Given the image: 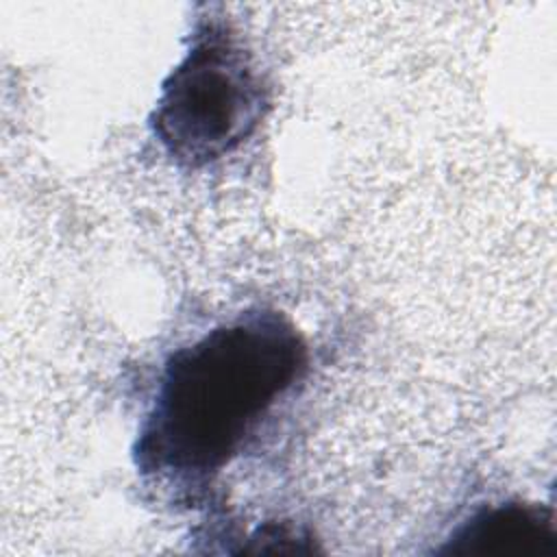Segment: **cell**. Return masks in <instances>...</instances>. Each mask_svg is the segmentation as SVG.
<instances>
[{
	"instance_id": "2",
	"label": "cell",
	"mask_w": 557,
	"mask_h": 557,
	"mask_svg": "<svg viewBox=\"0 0 557 557\" xmlns=\"http://www.w3.org/2000/svg\"><path fill=\"white\" fill-rule=\"evenodd\" d=\"M265 109L268 85L244 37L220 17H202L161 85L150 126L178 165L202 168L239 148Z\"/></svg>"
},
{
	"instance_id": "3",
	"label": "cell",
	"mask_w": 557,
	"mask_h": 557,
	"mask_svg": "<svg viewBox=\"0 0 557 557\" xmlns=\"http://www.w3.org/2000/svg\"><path fill=\"white\" fill-rule=\"evenodd\" d=\"M440 553L453 557H557L553 511L520 500L483 507L450 533Z\"/></svg>"
},
{
	"instance_id": "1",
	"label": "cell",
	"mask_w": 557,
	"mask_h": 557,
	"mask_svg": "<svg viewBox=\"0 0 557 557\" xmlns=\"http://www.w3.org/2000/svg\"><path fill=\"white\" fill-rule=\"evenodd\" d=\"M307 361L302 335L274 309L246 311L176 348L139 429L137 468L178 481L211 476L242 453Z\"/></svg>"
}]
</instances>
